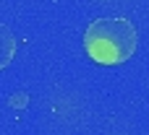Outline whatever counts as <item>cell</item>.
I'll return each instance as SVG.
<instances>
[{"instance_id": "cell-1", "label": "cell", "mask_w": 149, "mask_h": 135, "mask_svg": "<svg viewBox=\"0 0 149 135\" xmlns=\"http://www.w3.org/2000/svg\"><path fill=\"white\" fill-rule=\"evenodd\" d=\"M139 47V31L128 18L110 16L97 18L84 31V49L100 65H120L134 57Z\"/></svg>"}, {"instance_id": "cell-2", "label": "cell", "mask_w": 149, "mask_h": 135, "mask_svg": "<svg viewBox=\"0 0 149 135\" xmlns=\"http://www.w3.org/2000/svg\"><path fill=\"white\" fill-rule=\"evenodd\" d=\"M16 49H18V42H16L13 31H10L5 23H0V70H5V68L13 62Z\"/></svg>"}]
</instances>
